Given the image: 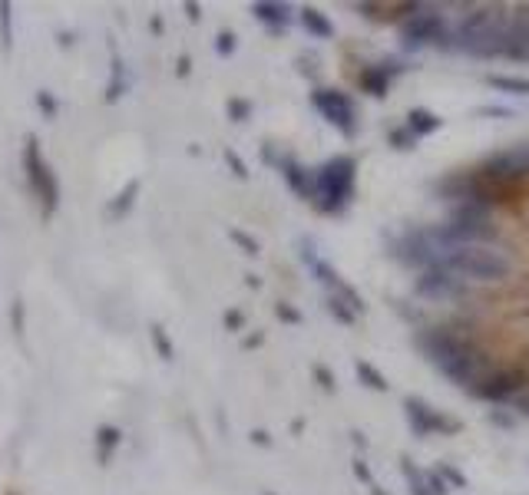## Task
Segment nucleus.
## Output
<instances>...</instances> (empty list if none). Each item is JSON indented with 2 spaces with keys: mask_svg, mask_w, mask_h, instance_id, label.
Wrapping results in <instances>:
<instances>
[{
  "mask_svg": "<svg viewBox=\"0 0 529 495\" xmlns=\"http://www.w3.org/2000/svg\"><path fill=\"white\" fill-rule=\"evenodd\" d=\"M417 346L424 350V357L437 367V370L454 380L460 390H477L490 370L496 367L483 350L477 346V340L466 334H456L450 327H427L417 334Z\"/></svg>",
  "mask_w": 529,
  "mask_h": 495,
  "instance_id": "1",
  "label": "nucleus"
},
{
  "mask_svg": "<svg viewBox=\"0 0 529 495\" xmlns=\"http://www.w3.org/2000/svg\"><path fill=\"white\" fill-rule=\"evenodd\" d=\"M506 34H510V17L496 11H473L450 30V40H456V47L466 50L470 57L490 60L506 53Z\"/></svg>",
  "mask_w": 529,
  "mask_h": 495,
  "instance_id": "2",
  "label": "nucleus"
},
{
  "mask_svg": "<svg viewBox=\"0 0 529 495\" xmlns=\"http://www.w3.org/2000/svg\"><path fill=\"white\" fill-rule=\"evenodd\" d=\"M437 268H447L464 281L470 278L479 285H493V281H506L513 274V261L493 245H464L443 251Z\"/></svg>",
  "mask_w": 529,
  "mask_h": 495,
  "instance_id": "3",
  "label": "nucleus"
},
{
  "mask_svg": "<svg viewBox=\"0 0 529 495\" xmlns=\"http://www.w3.org/2000/svg\"><path fill=\"white\" fill-rule=\"evenodd\" d=\"M354 159L351 156H338L331 159L315 182V202L321 211H341L354 195Z\"/></svg>",
  "mask_w": 529,
  "mask_h": 495,
  "instance_id": "4",
  "label": "nucleus"
},
{
  "mask_svg": "<svg viewBox=\"0 0 529 495\" xmlns=\"http://www.w3.org/2000/svg\"><path fill=\"white\" fill-rule=\"evenodd\" d=\"M529 386V367L526 363H496L490 370V377L473 390V396L490 400V403H503L513 400Z\"/></svg>",
  "mask_w": 529,
  "mask_h": 495,
  "instance_id": "5",
  "label": "nucleus"
},
{
  "mask_svg": "<svg viewBox=\"0 0 529 495\" xmlns=\"http://www.w3.org/2000/svg\"><path fill=\"white\" fill-rule=\"evenodd\" d=\"M401 40L407 50H420V47H430V43H447V40H450V30H447L443 13L430 11V7H417V11L403 20Z\"/></svg>",
  "mask_w": 529,
  "mask_h": 495,
  "instance_id": "6",
  "label": "nucleus"
},
{
  "mask_svg": "<svg viewBox=\"0 0 529 495\" xmlns=\"http://www.w3.org/2000/svg\"><path fill=\"white\" fill-rule=\"evenodd\" d=\"M403 413H407L410 430H414L420 439H427V436H433V433H456V430H460V423L447 420L443 413H437V409L430 407V403L417 400V396L403 400Z\"/></svg>",
  "mask_w": 529,
  "mask_h": 495,
  "instance_id": "7",
  "label": "nucleus"
},
{
  "mask_svg": "<svg viewBox=\"0 0 529 495\" xmlns=\"http://www.w3.org/2000/svg\"><path fill=\"white\" fill-rule=\"evenodd\" d=\"M315 106L321 110V116H325L331 126H338L344 136H354V133H357V123H354V103L344 96V93H338V89H318Z\"/></svg>",
  "mask_w": 529,
  "mask_h": 495,
  "instance_id": "8",
  "label": "nucleus"
},
{
  "mask_svg": "<svg viewBox=\"0 0 529 495\" xmlns=\"http://www.w3.org/2000/svg\"><path fill=\"white\" fill-rule=\"evenodd\" d=\"M417 294L430 297V301H441V297H466V281L456 278L447 268H427V271L417 278Z\"/></svg>",
  "mask_w": 529,
  "mask_h": 495,
  "instance_id": "9",
  "label": "nucleus"
},
{
  "mask_svg": "<svg viewBox=\"0 0 529 495\" xmlns=\"http://www.w3.org/2000/svg\"><path fill=\"white\" fill-rule=\"evenodd\" d=\"M403 66L397 63H378V66H367L364 73H361V87L371 93V96H387V89H391V80L401 73Z\"/></svg>",
  "mask_w": 529,
  "mask_h": 495,
  "instance_id": "10",
  "label": "nucleus"
},
{
  "mask_svg": "<svg viewBox=\"0 0 529 495\" xmlns=\"http://www.w3.org/2000/svg\"><path fill=\"white\" fill-rule=\"evenodd\" d=\"M441 126H443V119L430 110H410V116H407V129H410V136L414 139L433 136Z\"/></svg>",
  "mask_w": 529,
  "mask_h": 495,
  "instance_id": "11",
  "label": "nucleus"
},
{
  "mask_svg": "<svg viewBox=\"0 0 529 495\" xmlns=\"http://www.w3.org/2000/svg\"><path fill=\"white\" fill-rule=\"evenodd\" d=\"M493 89L500 93H513V96H529V80L526 76H490L487 80Z\"/></svg>",
  "mask_w": 529,
  "mask_h": 495,
  "instance_id": "12",
  "label": "nucleus"
},
{
  "mask_svg": "<svg viewBox=\"0 0 529 495\" xmlns=\"http://www.w3.org/2000/svg\"><path fill=\"white\" fill-rule=\"evenodd\" d=\"M357 377H361V380H364L371 390H378V393H384V390H387V377H384L380 370H374L371 363H357Z\"/></svg>",
  "mask_w": 529,
  "mask_h": 495,
  "instance_id": "13",
  "label": "nucleus"
},
{
  "mask_svg": "<svg viewBox=\"0 0 529 495\" xmlns=\"http://www.w3.org/2000/svg\"><path fill=\"white\" fill-rule=\"evenodd\" d=\"M403 476H407V485H410V495H430L427 479L410 466V459H403Z\"/></svg>",
  "mask_w": 529,
  "mask_h": 495,
  "instance_id": "14",
  "label": "nucleus"
},
{
  "mask_svg": "<svg viewBox=\"0 0 529 495\" xmlns=\"http://www.w3.org/2000/svg\"><path fill=\"white\" fill-rule=\"evenodd\" d=\"M304 27H308L311 34H318V37H331V34H334V27H331L318 11H304Z\"/></svg>",
  "mask_w": 529,
  "mask_h": 495,
  "instance_id": "15",
  "label": "nucleus"
},
{
  "mask_svg": "<svg viewBox=\"0 0 529 495\" xmlns=\"http://www.w3.org/2000/svg\"><path fill=\"white\" fill-rule=\"evenodd\" d=\"M331 314H334V317H338L341 324H354V310H348L344 308V301H341V297H331Z\"/></svg>",
  "mask_w": 529,
  "mask_h": 495,
  "instance_id": "16",
  "label": "nucleus"
},
{
  "mask_svg": "<svg viewBox=\"0 0 529 495\" xmlns=\"http://www.w3.org/2000/svg\"><path fill=\"white\" fill-rule=\"evenodd\" d=\"M391 142L397 148H414L417 146V139L410 136V129H394L391 133Z\"/></svg>",
  "mask_w": 529,
  "mask_h": 495,
  "instance_id": "17",
  "label": "nucleus"
},
{
  "mask_svg": "<svg viewBox=\"0 0 529 495\" xmlns=\"http://www.w3.org/2000/svg\"><path fill=\"white\" fill-rule=\"evenodd\" d=\"M258 17H262V20H281V24H285V20H288V17H285V7H268V4H262V7H258Z\"/></svg>",
  "mask_w": 529,
  "mask_h": 495,
  "instance_id": "18",
  "label": "nucleus"
},
{
  "mask_svg": "<svg viewBox=\"0 0 529 495\" xmlns=\"http://www.w3.org/2000/svg\"><path fill=\"white\" fill-rule=\"evenodd\" d=\"M427 489H430V495H447V492H450V489H447V483H443L437 472H433V476H427Z\"/></svg>",
  "mask_w": 529,
  "mask_h": 495,
  "instance_id": "19",
  "label": "nucleus"
},
{
  "mask_svg": "<svg viewBox=\"0 0 529 495\" xmlns=\"http://www.w3.org/2000/svg\"><path fill=\"white\" fill-rule=\"evenodd\" d=\"M441 472H443V476H447V479H450V483H454V485H466L464 476H460V472H456V469H450V466H441Z\"/></svg>",
  "mask_w": 529,
  "mask_h": 495,
  "instance_id": "20",
  "label": "nucleus"
},
{
  "mask_svg": "<svg viewBox=\"0 0 529 495\" xmlns=\"http://www.w3.org/2000/svg\"><path fill=\"white\" fill-rule=\"evenodd\" d=\"M523 413L529 416V396H523Z\"/></svg>",
  "mask_w": 529,
  "mask_h": 495,
  "instance_id": "21",
  "label": "nucleus"
}]
</instances>
